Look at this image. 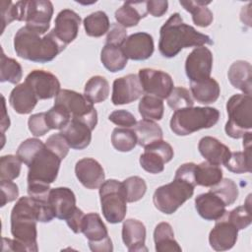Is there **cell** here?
Wrapping results in <instances>:
<instances>
[{
  "instance_id": "obj_58",
  "label": "cell",
  "mask_w": 252,
  "mask_h": 252,
  "mask_svg": "<svg viewBox=\"0 0 252 252\" xmlns=\"http://www.w3.org/2000/svg\"><path fill=\"white\" fill-rule=\"evenodd\" d=\"M2 100H3V117H2V121H1V131H2L3 140H4V133L10 127V119H9V116L7 115L6 103H5L4 95H2Z\"/></svg>"
},
{
  "instance_id": "obj_29",
  "label": "cell",
  "mask_w": 252,
  "mask_h": 252,
  "mask_svg": "<svg viewBox=\"0 0 252 252\" xmlns=\"http://www.w3.org/2000/svg\"><path fill=\"white\" fill-rule=\"evenodd\" d=\"M190 91L192 97L202 104L216 102L220 94V87L212 77L200 82H190Z\"/></svg>"
},
{
  "instance_id": "obj_42",
  "label": "cell",
  "mask_w": 252,
  "mask_h": 252,
  "mask_svg": "<svg viewBox=\"0 0 252 252\" xmlns=\"http://www.w3.org/2000/svg\"><path fill=\"white\" fill-rule=\"evenodd\" d=\"M210 191L220 197L225 206L232 205L239 195L236 183L230 178H222L219 183L212 186Z\"/></svg>"
},
{
  "instance_id": "obj_55",
  "label": "cell",
  "mask_w": 252,
  "mask_h": 252,
  "mask_svg": "<svg viewBox=\"0 0 252 252\" xmlns=\"http://www.w3.org/2000/svg\"><path fill=\"white\" fill-rule=\"evenodd\" d=\"M168 2L166 0L147 1V10L154 17H161L167 12Z\"/></svg>"
},
{
  "instance_id": "obj_14",
  "label": "cell",
  "mask_w": 252,
  "mask_h": 252,
  "mask_svg": "<svg viewBox=\"0 0 252 252\" xmlns=\"http://www.w3.org/2000/svg\"><path fill=\"white\" fill-rule=\"evenodd\" d=\"M213 53L206 46L195 47L185 61V73L190 82H200L211 77Z\"/></svg>"
},
{
  "instance_id": "obj_17",
  "label": "cell",
  "mask_w": 252,
  "mask_h": 252,
  "mask_svg": "<svg viewBox=\"0 0 252 252\" xmlns=\"http://www.w3.org/2000/svg\"><path fill=\"white\" fill-rule=\"evenodd\" d=\"M216 221L215 226L209 234L210 246L216 251L231 249L237 241L238 229L226 219L225 214Z\"/></svg>"
},
{
  "instance_id": "obj_1",
  "label": "cell",
  "mask_w": 252,
  "mask_h": 252,
  "mask_svg": "<svg viewBox=\"0 0 252 252\" xmlns=\"http://www.w3.org/2000/svg\"><path fill=\"white\" fill-rule=\"evenodd\" d=\"M54 218L48 201H38L30 196L21 197L11 211V233L25 251L36 252V222H49Z\"/></svg>"
},
{
  "instance_id": "obj_50",
  "label": "cell",
  "mask_w": 252,
  "mask_h": 252,
  "mask_svg": "<svg viewBox=\"0 0 252 252\" xmlns=\"http://www.w3.org/2000/svg\"><path fill=\"white\" fill-rule=\"evenodd\" d=\"M28 126L30 132L34 137L44 136L49 130V126L46 122L45 112H39L35 114H32L28 120Z\"/></svg>"
},
{
  "instance_id": "obj_21",
  "label": "cell",
  "mask_w": 252,
  "mask_h": 252,
  "mask_svg": "<svg viewBox=\"0 0 252 252\" xmlns=\"http://www.w3.org/2000/svg\"><path fill=\"white\" fill-rule=\"evenodd\" d=\"M81 24V17L71 9H63L55 19V26L51 30L55 35L68 45L76 39Z\"/></svg>"
},
{
  "instance_id": "obj_5",
  "label": "cell",
  "mask_w": 252,
  "mask_h": 252,
  "mask_svg": "<svg viewBox=\"0 0 252 252\" xmlns=\"http://www.w3.org/2000/svg\"><path fill=\"white\" fill-rule=\"evenodd\" d=\"M228 120L224 131L232 139L243 138L252 129V98L250 94H236L226 102Z\"/></svg>"
},
{
  "instance_id": "obj_35",
  "label": "cell",
  "mask_w": 252,
  "mask_h": 252,
  "mask_svg": "<svg viewBox=\"0 0 252 252\" xmlns=\"http://www.w3.org/2000/svg\"><path fill=\"white\" fill-rule=\"evenodd\" d=\"M84 94L92 103L104 101L109 95L108 81L99 75L93 76L85 85Z\"/></svg>"
},
{
  "instance_id": "obj_49",
  "label": "cell",
  "mask_w": 252,
  "mask_h": 252,
  "mask_svg": "<svg viewBox=\"0 0 252 252\" xmlns=\"http://www.w3.org/2000/svg\"><path fill=\"white\" fill-rule=\"evenodd\" d=\"M20 10L18 2L13 3L12 1H1V23L2 30L1 33H3L5 28L11 24L13 21H19Z\"/></svg>"
},
{
  "instance_id": "obj_30",
  "label": "cell",
  "mask_w": 252,
  "mask_h": 252,
  "mask_svg": "<svg viewBox=\"0 0 252 252\" xmlns=\"http://www.w3.org/2000/svg\"><path fill=\"white\" fill-rule=\"evenodd\" d=\"M154 241L157 252L182 251V248L174 238L172 226L168 222L162 221L156 225L154 230Z\"/></svg>"
},
{
  "instance_id": "obj_16",
  "label": "cell",
  "mask_w": 252,
  "mask_h": 252,
  "mask_svg": "<svg viewBox=\"0 0 252 252\" xmlns=\"http://www.w3.org/2000/svg\"><path fill=\"white\" fill-rule=\"evenodd\" d=\"M27 83L38 99H49L57 95L60 92V82L58 78L44 70H33L28 74Z\"/></svg>"
},
{
  "instance_id": "obj_9",
  "label": "cell",
  "mask_w": 252,
  "mask_h": 252,
  "mask_svg": "<svg viewBox=\"0 0 252 252\" xmlns=\"http://www.w3.org/2000/svg\"><path fill=\"white\" fill-rule=\"evenodd\" d=\"M62 159L44 146L32 158L28 171V184L50 185L57 178Z\"/></svg>"
},
{
  "instance_id": "obj_20",
  "label": "cell",
  "mask_w": 252,
  "mask_h": 252,
  "mask_svg": "<svg viewBox=\"0 0 252 252\" xmlns=\"http://www.w3.org/2000/svg\"><path fill=\"white\" fill-rule=\"evenodd\" d=\"M48 203L55 218L68 220L78 208L76 206V196L68 187L52 188L49 192Z\"/></svg>"
},
{
  "instance_id": "obj_54",
  "label": "cell",
  "mask_w": 252,
  "mask_h": 252,
  "mask_svg": "<svg viewBox=\"0 0 252 252\" xmlns=\"http://www.w3.org/2000/svg\"><path fill=\"white\" fill-rule=\"evenodd\" d=\"M195 167H196V164L194 162L183 163V164H181L176 169L174 177L186 180V181H188L191 184L196 186V182H195Z\"/></svg>"
},
{
  "instance_id": "obj_13",
  "label": "cell",
  "mask_w": 252,
  "mask_h": 252,
  "mask_svg": "<svg viewBox=\"0 0 252 252\" xmlns=\"http://www.w3.org/2000/svg\"><path fill=\"white\" fill-rule=\"evenodd\" d=\"M144 93L161 99L166 98L173 90V80L169 74L161 70L144 68L138 73Z\"/></svg>"
},
{
  "instance_id": "obj_56",
  "label": "cell",
  "mask_w": 252,
  "mask_h": 252,
  "mask_svg": "<svg viewBox=\"0 0 252 252\" xmlns=\"http://www.w3.org/2000/svg\"><path fill=\"white\" fill-rule=\"evenodd\" d=\"M84 217H85L84 212L81 209L77 208L76 211L73 213V215L68 220H66L67 225L71 228V230L74 233H80L81 232Z\"/></svg>"
},
{
  "instance_id": "obj_46",
  "label": "cell",
  "mask_w": 252,
  "mask_h": 252,
  "mask_svg": "<svg viewBox=\"0 0 252 252\" xmlns=\"http://www.w3.org/2000/svg\"><path fill=\"white\" fill-rule=\"evenodd\" d=\"M168 106L173 110L192 107L194 104L191 93L184 87H175L166 97Z\"/></svg>"
},
{
  "instance_id": "obj_44",
  "label": "cell",
  "mask_w": 252,
  "mask_h": 252,
  "mask_svg": "<svg viewBox=\"0 0 252 252\" xmlns=\"http://www.w3.org/2000/svg\"><path fill=\"white\" fill-rule=\"evenodd\" d=\"M22 161L17 156L6 155L0 158V180H14L19 177Z\"/></svg>"
},
{
  "instance_id": "obj_41",
  "label": "cell",
  "mask_w": 252,
  "mask_h": 252,
  "mask_svg": "<svg viewBox=\"0 0 252 252\" xmlns=\"http://www.w3.org/2000/svg\"><path fill=\"white\" fill-rule=\"evenodd\" d=\"M251 194L247 196L244 205L236 207L229 213H225L226 219L238 229H245L252 222L251 216Z\"/></svg>"
},
{
  "instance_id": "obj_19",
  "label": "cell",
  "mask_w": 252,
  "mask_h": 252,
  "mask_svg": "<svg viewBox=\"0 0 252 252\" xmlns=\"http://www.w3.org/2000/svg\"><path fill=\"white\" fill-rule=\"evenodd\" d=\"M75 174L80 183L90 190L99 188L105 178L102 166L93 158L79 159L75 165Z\"/></svg>"
},
{
  "instance_id": "obj_15",
  "label": "cell",
  "mask_w": 252,
  "mask_h": 252,
  "mask_svg": "<svg viewBox=\"0 0 252 252\" xmlns=\"http://www.w3.org/2000/svg\"><path fill=\"white\" fill-rule=\"evenodd\" d=\"M144 90L136 74H128L113 81L111 101L114 105L131 103L142 96Z\"/></svg>"
},
{
  "instance_id": "obj_25",
  "label": "cell",
  "mask_w": 252,
  "mask_h": 252,
  "mask_svg": "<svg viewBox=\"0 0 252 252\" xmlns=\"http://www.w3.org/2000/svg\"><path fill=\"white\" fill-rule=\"evenodd\" d=\"M198 150L201 156L210 163L223 164L230 156V149L215 137L205 136L198 144Z\"/></svg>"
},
{
  "instance_id": "obj_43",
  "label": "cell",
  "mask_w": 252,
  "mask_h": 252,
  "mask_svg": "<svg viewBox=\"0 0 252 252\" xmlns=\"http://www.w3.org/2000/svg\"><path fill=\"white\" fill-rule=\"evenodd\" d=\"M126 201L134 203L141 200L147 191L146 181L140 176H130L122 182Z\"/></svg>"
},
{
  "instance_id": "obj_10",
  "label": "cell",
  "mask_w": 252,
  "mask_h": 252,
  "mask_svg": "<svg viewBox=\"0 0 252 252\" xmlns=\"http://www.w3.org/2000/svg\"><path fill=\"white\" fill-rule=\"evenodd\" d=\"M20 22L39 34H44L50 27L53 16V4L48 0L18 1Z\"/></svg>"
},
{
  "instance_id": "obj_37",
  "label": "cell",
  "mask_w": 252,
  "mask_h": 252,
  "mask_svg": "<svg viewBox=\"0 0 252 252\" xmlns=\"http://www.w3.org/2000/svg\"><path fill=\"white\" fill-rule=\"evenodd\" d=\"M138 109L143 119L158 121L163 116L164 105L161 98L152 94H145L140 99Z\"/></svg>"
},
{
  "instance_id": "obj_27",
  "label": "cell",
  "mask_w": 252,
  "mask_h": 252,
  "mask_svg": "<svg viewBox=\"0 0 252 252\" xmlns=\"http://www.w3.org/2000/svg\"><path fill=\"white\" fill-rule=\"evenodd\" d=\"M227 78L231 86L243 94H250L252 92V67L248 61H234L228 71Z\"/></svg>"
},
{
  "instance_id": "obj_12",
  "label": "cell",
  "mask_w": 252,
  "mask_h": 252,
  "mask_svg": "<svg viewBox=\"0 0 252 252\" xmlns=\"http://www.w3.org/2000/svg\"><path fill=\"white\" fill-rule=\"evenodd\" d=\"M174 151L170 144L163 140L156 141L145 147L140 156L141 167L149 173L158 174L164 170V164L173 158Z\"/></svg>"
},
{
  "instance_id": "obj_6",
  "label": "cell",
  "mask_w": 252,
  "mask_h": 252,
  "mask_svg": "<svg viewBox=\"0 0 252 252\" xmlns=\"http://www.w3.org/2000/svg\"><path fill=\"white\" fill-rule=\"evenodd\" d=\"M195 185L181 178L174 177L168 184L159 186L153 195L155 207L165 215L175 213L194 194Z\"/></svg>"
},
{
  "instance_id": "obj_39",
  "label": "cell",
  "mask_w": 252,
  "mask_h": 252,
  "mask_svg": "<svg viewBox=\"0 0 252 252\" xmlns=\"http://www.w3.org/2000/svg\"><path fill=\"white\" fill-rule=\"evenodd\" d=\"M111 144L113 148L122 153L131 152L137 145V137L134 130L117 127L111 133Z\"/></svg>"
},
{
  "instance_id": "obj_51",
  "label": "cell",
  "mask_w": 252,
  "mask_h": 252,
  "mask_svg": "<svg viewBox=\"0 0 252 252\" xmlns=\"http://www.w3.org/2000/svg\"><path fill=\"white\" fill-rule=\"evenodd\" d=\"M108 120L117 126L125 128L133 127L137 123L135 116L130 111L125 109H118L112 111L108 116Z\"/></svg>"
},
{
  "instance_id": "obj_32",
  "label": "cell",
  "mask_w": 252,
  "mask_h": 252,
  "mask_svg": "<svg viewBox=\"0 0 252 252\" xmlns=\"http://www.w3.org/2000/svg\"><path fill=\"white\" fill-rule=\"evenodd\" d=\"M211 1H202V0H187L179 1V4L192 15L193 23L201 28L209 27L214 20L213 12L207 7Z\"/></svg>"
},
{
  "instance_id": "obj_48",
  "label": "cell",
  "mask_w": 252,
  "mask_h": 252,
  "mask_svg": "<svg viewBox=\"0 0 252 252\" xmlns=\"http://www.w3.org/2000/svg\"><path fill=\"white\" fill-rule=\"evenodd\" d=\"M45 146L48 150L55 153L61 159L66 158L70 149L65 137L60 132L49 136L45 142Z\"/></svg>"
},
{
  "instance_id": "obj_11",
  "label": "cell",
  "mask_w": 252,
  "mask_h": 252,
  "mask_svg": "<svg viewBox=\"0 0 252 252\" xmlns=\"http://www.w3.org/2000/svg\"><path fill=\"white\" fill-rule=\"evenodd\" d=\"M81 232L89 241V247L94 252H111L112 241L108 235L107 227L97 213L85 215Z\"/></svg>"
},
{
  "instance_id": "obj_45",
  "label": "cell",
  "mask_w": 252,
  "mask_h": 252,
  "mask_svg": "<svg viewBox=\"0 0 252 252\" xmlns=\"http://www.w3.org/2000/svg\"><path fill=\"white\" fill-rule=\"evenodd\" d=\"M45 146L39 139L29 138L22 142L17 149L16 156L21 159L27 166L30 165L34 156Z\"/></svg>"
},
{
  "instance_id": "obj_18",
  "label": "cell",
  "mask_w": 252,
  "mask_h": 252,
  "mask_svg": "<svg viewBox=\"0 0 252 252\" xmlns=\"http://www.w3.org/2000/svg\"><path fill=\"white\" fill-rule=\"evenodd\" d=\"M121 47L126 57L135 61L149 59L155 50L153 36L145 32L130 34Z\"/></svg>"
},
{
  "instance_id": "obj_40",
  "label": "cell",
  "mask_w": 252,
  "mask_h": 252,
  "mask_svg": "<svg viewBox=\"0 0 252 252\" xmlns=\"http://www.w3.org/2000/svg\"><path fill=\"white\" fill-rule=\"evenodd\" d=\"M1 71L0 82H9L11 84H18L23 77V69L21 64L13 58L5 55L3 48H1Z\"/></svg>"
},
{
  "instance_id": "obj_31",
  "label": "cell",
  "mask_w": 252,
  "mask_h": 252,
  "mask_svg": "<svg viewBox=\"0 0 252 252\" xmlns=\"http://www.w3.org/2000/svg\"><path fill=\"white\" fill-rule=\"evenodd\" d=\"M133 130L137 137V144L144 148L156 141L162 140L163 137L160 126L153 120L142 119L137 121Z\"/></svg>"
},
{
  "instance_id": "obj_23",
  "label": "cell",
  "mask_w": 252,
  "mask_h": 252,
  "mask_svg": "<svg viewBox=\"0 0 252 252\" xmlns=\"http://www.w3.org/2000/svg\"><path fill=\"white\" fill-rule=\"evenodd\" d=\"M225 204L213 192L202 193L195 198V209L206 220H218L226 213Z\"/></svg>"
},
{
  "instance_id": "obj_34",
  "label": "cell",
  "mask_w": 252,
  "mask_h": 252,
  "mask_svg": "<svg viewBox=\"0 0 252 252\" xmlns=\"http://www.w3.org/2000/svg\"><path fill=\"white\" fill-rule=\"evenodd\" d=\"M222 179V170L220 165L203 161L196 164L195 182L196 185L203 187H212Z\"/></svg>"
},
{
  "instance_id": "obj_8",
  "label": "cell",
  "mask_w": 252,
  "mask_h": 252,
  "mask_svg": "<svg viewBox=\"0 0 252 252\" xmlns=\"http://www.w3.org/2000/svg\"><path fill=\"white\" fill-rule=\"evenodd\" d=\"M54 104L62 105L71 115V118L78 119L88 124L94 130L97 124V112L85 94L72 90H60L54 99Z\"/></svg>"
},
{
  "instance_id": "obj_36",
  "label": "cell",
  "mask_w": 252,
  "mask_h": 252,
  "mask_svg": "<svg viewBox=\"0 0 252 252\" xmlns=\"http://www.w3.org/2000/svg\"><path fill=\"white\" fill-rule=\"evenodd\" d=\"M84 29L87 35L100 37L107 33L110 23L108 16L103 11H95L84 19Z\"/></svg>"
},
{
  "instance_id": "obj_53",
  "label": "cell",
  "mask_w": 252,
  "mask_h": 252,
  "mask_svg": "<svg viewBox=\"0 0 252 252\" xmlns=\"http://www.w3.org/2000/svg\"><path fill=\"white\" fill-rule=\"evenodd\" d=\"M1 188V207H4L7 203L13 202L19 197V188L12 180H0Z\"/></svg>"
},
{
  "instance_id": "obj_4",
  "label": "cell",
  "mask_w": 252,
  "mask_h": 252,
  "mask_svg": "<svg viewBox=\"0 0 252 252\" xmlns=\"http://www.w3.org/2000/svg\"><path fill=\"white\" fill-rule=\"evenodd\" d=\"M220 119V111L215 107L197 106L175 110L169 126L177 136H187L202 129L215 126Z\"/></svg>"
},
{
  "instance_id": "obj_24",
  "label": "cell",
  "mask_w": 252,
  "mask_h": 252,
  "mask_svg": "<svg viewBox=\"0 0 252 252\" xmlns=\"http://www.w3.org/2000/svg\"><path fill=\"white\" fill-rule=\"evenodd\" d=\"M92 131L91 127L85 122L71 118L70 122L60 133L65 137L71 149L84 150L92 141Z\"/></svg>"
},
{
  "instance_id": "obj_33",
  "label": "cell",
  "mask_w": 252,
  "mask_h": 252,
  "mask_svg": "<svg viewBox=\"0 0 252 252\" xmlns=\"http://www.w3.org/2000/svg\"><path fill=\"white\" fill-rule=\"evenodd\" d=\"M100 61L105 69L111 73H116L126 67L128 58L121 46L105 43L100 52Z\"/></svg>"
},
{
  "instance_id": "obj_47",
  "label": "cell",
  "mask_w": 252,
  "mask_h": 252,
  "mask_svg": "<svg viewBox=\"0 0 252 252\" xmlns=\"http://www.w3.org/2000/svg\"><path fill=\"white\" fill-rule=\"evenodd\" d=\"M45 117L50 130H62L71 120L70 113L60 104H54L47 112H45Z\"/></svg>"
},
{
  "instance_id": "obj_7",
  "label": "cell",
  "mask_w": 252,
  "mask_h": 252,
  "mask_svg": "<svg viewBox=\"0 0 252 252\" xmlns=\"http://www.w3.org/2000/svg\"><path fill=\"white\" fill-rule=\"evenodd\" d=\"M99 199L102 215L109 223L124 220L127 213V201L122 182L116 179L104 180L99 186Z\"/></svg>"
},
{
  "instance_id": "obj_3",
  "label": "cell",
  "mask_w": 252,
  "mask_h": 252,
  "mask_svg": "<svg viewBox=\"0 0 252 252\" xmlns=\"http://www.w3.org/2000/svg\"><path fill=\"white\" fill-rule=\"evenodd\" d=\"M40 35L27 26L19 29L14 36L16 54L32 62L47 63L52 61L67 46L52 31L42 37Z\"/></svg>"
},
{
  "instance_id": "obj_57",
  "label": "cell",
  "mask_w": 252,
  "mask_h": 252,
  "mask_svg": "<svg viewBox=\"0 0 252 252\" xmlns=\"http://www.w3.org/2000/svg\"><path fill=\"white\" fill-rule=\"evenodd\" d=\"M3 251L10 250V251H25L24 247L20 242H18L16 239H10L3 237Z\"/></svg>"
},
{
  "instance_id": "obj_52",
  "label": "cell",
  "mask_w": 252,
  "mask_h": 252,
  "mask_svg": "<svg viewBox=\"0 0 252 252\" xmlns=\"http://www.w3.org/2000/svg\"><path fill=\"white\" fill-rule=\"evenodd\" d=\"M126 38H127L126 28L119 25L118 23L110 24V28L106 34V43L116 45V46H122Z\"/></svg>"
},
{
  "instance_id": "obj_22",
  "label": "cell",
  "mask_w": 252,
  "mask_h": 252,
  "mask_svg": "<svg viewBox=\"0 0 252 252\" xmlns=\"http://www.w3.org/2000/svg\"><path fill=\"white\" fill-rule=\"evenodd\" d=\"M122 240L130 252L148 251L146 242V226L136 219H127L122 225Z\"/></svg>"
},
{
  "instance_id": "obj_26",
  "label": "cell",
  "mask_w": 252,
  "mask_h": 252,
  "mask_svg": "<svg viewBox=\"0 0 252 252\" xmlns=\"http://www.w3.org/2000/svg\"><path fill=\"white\" fill-rule=\"evenodd\" d=\"M38 98L32 90V88L27 84L17 85L10 94L9 103L11 107L19 114H29L35 107Z\"/></svg>"
},
{
  "instance_id": "obj_38",
  "label": "cell",
  "mask_w": 252,
  "mask_h": 252,
  "mask_svg": "<svg viewBox=\"0 0 252 252\" xmlns=\"http://www.w3.org/2000/svg\"><path fill=\"white\" fill-rule=\"evenodd\" d=\"M243 152H231L223 165L233 173L251 172V146L243 147Z\"/></svg>"
},
{
  "instance_id": "obj_28",
  "label": "cell",
  "mask_w": 252,
  "mask_h": 252,
  "mask_svg": "<svg viewBox=\"0 0 252 252\" xmlns=\"http://www.w3.org/2000/svg\"><path fill=\"white\" fill-rule=\"evenodd\" d=\"M148 15L147 1H127L115 11V19L117 23L124 28L136 27L141 19Z\"/></svg>"
},
{
  "instance_id": "obj_2",
  "label": "cell",
  "mask_w": 252,
  "mask_h": 252,
  "mask_svg": "<svg viewBox=\"0 0 252 252\" xmlns=\"http://www.w3.org/2000/svg\"><path fill=\"white\" fill-rule=\"evenodd\" d=\"M211 37L183 22L179 13H173L159 30L158 50L165 58L175 57L183 48L212 45Z\"/></svg>"
}]
</instances>
